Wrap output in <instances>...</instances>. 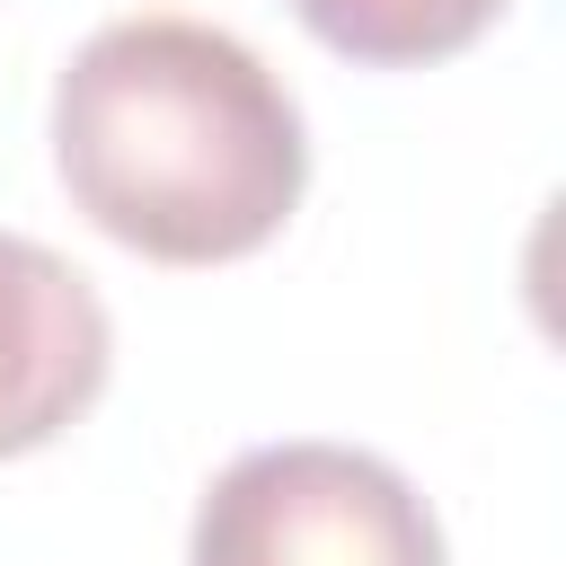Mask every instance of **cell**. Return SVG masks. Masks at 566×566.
<instances>
[{"mask_svg":"<svg viewBox=\"0 0 566 566\" xmlns=\"http://www.w3.org/2000/svg\"><path fill=\"white\" fill-rule=\"evenodd\" d=\"M106 363L115 318L97 283L62 248L0 230V460L44 451L62 424H80L106 389Z\"/></svg>","mask_w":566,"mask_h":566,"instance_id":"3","label":"cell"},{"mask_svg":"<svg viewBox=\"0 0 566 566\" xmlns=\"http://www.w3.org/2000/svg\"><path fill=\"white\" fill-rule=\"evenodd\" d=\"M53 168L115 248L159 265H230L292 221L310 133L256 44L142 9L106 18L62 62Z\"/></svg>","mask_w":566,"mask_h":566,"instance_id":"1","label":"cell"},{"mask_svg":"<svg viewBox=\"0 0 566 566\" xmlns=\"http://www.w3.org/2000/svg\"><path fill=\"white\" fill-rule=\"evenodd\" d=\"M186 566H451L416 478L363 442H248L195 504Z\"/></svg>","mask_w":566,"mask_h":566,"instance_id":"2","label":"cell"},{"mask_svg":"<svg viewBox=\"0 0 566 566\" xmlns=\"http://www.w3.org/2000/svg\"><path fill=\"white\" fill-rule=\"evenodd\" d=\"M292 18L345 53V62H371V71H416V62H451L469 53L504 0H292Z\"/></svg>","mask_w":566,"mask_h":566,"instance_id":"4","label":"cell"}]
</instances>
